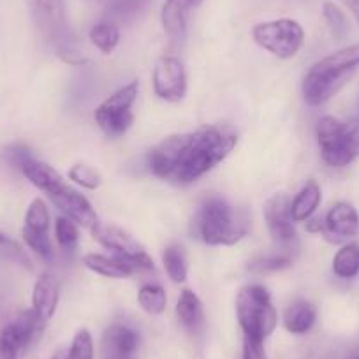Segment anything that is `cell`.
Returning a JSON list of instances; mask_svg holds the SVG:
<instances>
[{
    "mask_svg": "<svg viewBox=\"0 0 359 359\" xmlns=\"http://www.w3.org/2000/svg\"><path fill=\"white\" fill-rule=\"evenodd\" d=\"M238 143V133L227 123H206L191 133L172 134L147 155L148 169L157 178L189 185L219 165Z\"/></svg>",
    "mask_w": 359,
    "mask_h": 359,
    "instance_id": "6da1fadb",
    "label": "cell"
},
{
    "mask_svg": "<svg viewBox=\"0 0 359 359\" xmlns=\"http://www.w3.org/2000/svg\"><path fill=\"white\" fill-rule=\"evenodd\" d=\"M250 220L245 210L236 208L220 196H210L199 205L192 220V234L212 247H229L247 236Z\"/></svg>",
    "mask_w": 359,
    "mask_h": 359,
    "instance_id": "7a4b0ae2",
    "label": "cell"
},
{
    "mask_svg": "<svg viewBox=\"0 0 359 359\" xmlns=\"http://www.w3.org/2000/svg\"><path fill=\"white\" fill-rule=\"evenodd\" d=\"M20 171L23 172V176L29 180L30 184L36 185L39 191H43L53 201V205L64 213V217L74 220L78 226L88 227V229L97 222V215H95L88 199L72 187H69L67 182L62 178L57 169L32 157L22 165Z\"/></svg>",
    "mask_w": 359,
    "mask_h": 359,
    "instance_id": "3957f363",
    "label": "cell"
},
{
    "mask_svg": "<svg viewBox=\"0 0 359 359\" xmlns=\"http://www.w3.org/2000/svg\"><path fill=\"white\" fill-rule=\"evenodd\" d=\"M359 69V44L344 48L310 67L303 79V97L312 108L323 106Z\"/></svg>",
    "mask_w": 359,
    "mask_h": 359,
    "instance_id": "277c9868",
    "label": "cell"
},
{
    "mask_svg": "<svg viewBox=\"0 0 359 359\" xmlns=\"http://www.w3.org/2000/svg\"><path fill=\"white\" fill-rule=\"evenodd\" d=\"M34 29L57 57L69 64H81L78 41L67 20L64 0H27Z\"/></svg>",
    "mask_w": 359,
    "mask_h": 359,
    "instance_id": "5b68a950",
    "label": "cell"
},
{
    "mask_svg": "<svg viewBox=\"0 0 359 359\" xmlns=\"http://www.w3.org/2000/svg\"><path fill=\"white\" fill-rule=\"evenodd\" d=\"M236 317L243 331V341L264 345L266 338L278 324L277 309L271 303L268 289L259 284L245 285L236 296Z\"/></svg>",
    "mask_w": 359,
    "mask_h": 359,
    "instance_id": "8992f818",
    "label": "cell"
},
{
    "mask_svg": "<svg viewBox=\"0 0 359 359\" xmlns=\"http://www.w3.org/2000/svg\"><path fill=\"white\" fill-rule=\"evenodd\" d=\"M323 161L330 168H347L359 157V126L341 122L334 116H323L316 126Z\"/></svg>",
    "mask_w": 359,
    "mask_h": 359,
    "instance_id": "52a82bcc",
    "label": "cell"
},
{
    "mask_svg": "<svg viewBox=\"0 0 359 359\" xmlns=\"http://www.w3.org/2000/svg\"><path fill=\"white\" fill-rule=\"evenodd\" d=\"M252 37L262 50L287 60L298 55L305 43V30L298 22L289 18L257 23L252 29Z\"/></svg>",
    "mask_w": 359,
    "mask_h": 359,
    "instance_id": "ba28073f",
    "label": "cell"
},
{
    "mask_svg": "<svg viewBox=\"0 0 359 359\" xmlns=\"http://www.w3.org/2000/svg\"><path fill=\"white\" fill-rule=\"evenodd\" d=\"M90 231H92V236H94L95 241H99L102 247L111 250L113 255L129 262L136 269V273L154 271L155 269L154 259L147 254L143 245L122 227L97 220L94 226L90 227Z\"/></svg>",
    "mask_w": 359,
    "mask_h": 359,
    "instance_id": "9c48e42d",
    "label": "cell"
},
{
    "mask_svg": "<svg viewBox=\"0 0 359 359\" xmlns=\"http://www.w3.org/2000/svg\"><path fill=\"white\" fill-rule=\"evenodd\" d=\"M137 92H140V83H129L116 90L115 94L109 95L95 109V122L106 136L120 137L130 129V126L134 123L133 106L137 99Z\"/></svg>",
    "mask_w": 359,
    "mask_h": 359,
    "instance_id": "30bf717a",
    "label": "cell"
},
{
    "mask_svg": "<svg viewBox=\"0 0 359 359\" xmlns=\"http://www.w3.org/2000/svg\"><path fill=\"white\" fill-rule=\"evenodd\" d=\"M46 323L32 309L25 310L0 327V359H20V355L39 340Z\"/></svg>",
    "mask_w": 359,
    "mask_h": 359,
    "instance_id": "8fae6325",
    "label": "cell"
},
{
    "mask_svg": "<svg viewBox=\"0 0 359 359\" xmlns=\"http://www.w3.org/2000/svg\"><path fill=\"white\" fill-rule=\"evenodd\" d=\"M155 94L168 102H180L187 94V74L178 57L164 55L154 67Z\"/></svg>",
    "mask_w": 359,
    "mask_h": 359,
    "instance_id": "7c38bea8",
    "label": "cell"
},
{
    "mask_svg": "<svg viewBox=\"0 0 359 359\" xmlns=\"http://www.w3.org/2000/svg\"><path fill=\"white\" fill-rule=\"evenodd\" d=\"M23 240L39 257L46 261L53 257V245L50 240V212L43 199H34L27 210Z\"/></svg>",
    "mask_w": 359,
    "mask_h": 359,
    "instance_id": "4fadbf2b",
    "label": "cell"
},
{
    "mask_svg": "<svg viewBox=\"0 0 359 359\" xmlns=\"http://www.w3.org/2000/svg\"><path fill=\"white\" fill-rule=\"evenodd\" d=\"M292 199L285 194H275L264 205V220L271 238L285 250L296 245V227L291 212Z\"/></svg>",
    "mask_w": 359,
    "mask_h": 359,
    "instance_id": "5bb4252c",
    "label": "cell"
},
{
    "mask_svg": "<svg viewBox=\"0 0 359 359\" xmlns=\"http://www.w3.org/2000/svg\"><path fill=\"white\" fill-rule=\"evenodd\" d=\"M320 233L331 243H345L359 236V213L348 203H334L320 220Z\"/></svg>",
    "mask_w": 359,
    "mask_h": 359,
    "instance_id": "9a60e30c",
    "label": "cell"
},
{
    "mask_svg": "<svg viewBox=\"0 0 359 359\" xmlns=\"http://www.w3.org/2000/svg\"><path fill=\"white\" fill-rule=\"evenodd\" d=\"M201 4L203 0H165L162 6L161 22L172 46L184 44L192 11H196Z\"/></svg>",
    "mask_w": 359,
    "mask_h": 359,
    "instance_id": "2e32d148",
    "label": "cell"
},
{
    "mask_svg": "<svg viewBox=\"0 0 359 359\" xmlns=\"http://www.w3.org/2000/svg\"><path fill=\"white\" fill-rule=\"evenodd\" d=\"M140 347V334L123 323H113L102 334V359H134Z\"/></svg>",
    "mask_w": 359,
    "mask_h": 359,
    "instance_id": "e0dca14e",
    "label": "cell"
},
{
    "mask_svg": "<svg viewBox=\"0 0 359 359\" xmlns=\"http://www.w3.org/2000/svg\"><path fill=\"white\" fill-rule=\"evenodd\" d=\"M60 298V285L51 273H43L37 278L32 292V310L43 323L53 317Z\"/></svg>",
    "mask_w": 359,
    "mask_h": 359,
    "instance_id": "ac0fdd59",
    "label": "cell"
},
{
    "mask_svg": "<svg viewBox=\"0 0 359 359\" xmlns=\"http://www.w3.org/2000/svg\"><path fill=\"white\" fill-rule=\"evenodd\" d=\"M88 4L97 6L108 22L129 23L143 15L154 0H85Z\"/></svg>",
    "mask_w": 359,
    "mask_h": 359,
    "instance_id": "d6986e66",
    "label": "cell"
},
{
    "mask_svg": "<svg viewBox=\"0 0 359 359\" xmlns=\"http://www.w3.org/2000/svg\"><path fill=\"white\" fill-rule=\"evenodd\" d=\"M176 317H178L180 324L184 326L187 333L198 334L203 333L205 330V310H203L201 299L198 298L196 292L191 289H184L180 294L178 303H176Z\"/></svg>",
    "mask_w": 359,
    "mask_h": 359,
    "instance_id": "ffe728a7",
    "label": "cell"
},
{
    "mask_svg": "<svg viewBox=\"0 0 359 359\" xmlns=\"http://www.w3.org/2000/svg\"><path fill=\"white\" fill-rule=\"evenodd\" d=\"M83 264L94 271V273L101 275L106 278H127L136 275V269L126 262L123 259L116 257V255H102V254H86L83 257Z\"/></svg>",
    "mask_w": 359,
    "mask_h": 359,
    "instance_id": "44dd1931",
    "label": "cell"
},
{
    "mask_svg": "<svg viewBox=\"0 0 359 359\" xmlns=\"http://www.w3.org/2000/svg\"><path fill=\"white\" fill-rule=\"evenodd\" d=\"M317 320V310L306 299H296L285 309L284 326L292 334H305L313 327Z\"/></svg>",
    "mask_w": 359,
    "mask_h": 359,
    "instance_id": "7402d4cb",
    "label": "cell"
},
{
    "mask_svg": "<svg viewBox=\"0 0 359 359\" xmlns=\"http://www.w3.org/2000/svg\"><path fill=\"white\" fill-rule=\"evenodd\" d=\"M320 199H323V192L316 182H309L302 191L296 194V198L291 203V212L294 222H305L310 217L316 213L319 208Z\"/></svg>",
    "mask_w": 359,
    "mask_h": 359,
    "instance_id": "603a6c76",
    "label": "cell"
},
{
    "mask_svg": "<svg viewBox=\"0 0 359 359\" xmlns=\"http://www.w3.org/2000/svg\"><path fill=\"white\" fill-rule=\"evenodd\" d=\"M333 273L338 278L351 280L359 275V243H347L334 254Z\"/></svg>",
    "mask_w": 359,
    "mask_h": 359,
    "instance_id": "cb8c5ba5",
    "label": "cell"
},
{
    "mask_svg": "<svg viewBox=\"0 0 359 359\" xmlns=\"http://www.w3.org/2000/svg\"><path fill=\"white\" fill-rule=\"evenodd\" d=\"M90 41L102 53H113L120 43L118 25H115L113 22H108V20H102V22L95 23L90 29Z\"/></svg>",
    "mask_w": 359,
    "mask_h": 359,
    "instance_id": "d4e9b609",
    "label": "cell"
},
{
    "mask_svg": "<svg viewBox=\"0 0 359 359\" xmlns=\"http://www.w3.org/2000/svg\"><path fill=\"white\" fill-rule=\"evenodd\" d=\"M162 262H164L165 273L175 284H182L187 280V259H185L184 248L180 245H169L162 252Z\"/></svg>",
    "mask_w": 359,
    "mask_h": 359,
    "instance_id": "484cf974",
    "label": "cell"
},
{
    "mask_svg": "<svg viewBox=\"0 0 359 359\" xmlns=\"http://www.w3.org/2000/svg\"><path fill=\"white\" fill-rule=\"evenodd\" d=\"M137 303L150 316H161L165 310L168 296H165V291L162 285L144 284L141 285L140 292H137Z\"/></svg>",
    "mask_w": 359,
    "mask_h": 359,
    "instance_id": "4316f807",
    "label": "cell"
},
{
    "mask_svg": "<svg viewBox=\"0 0 359 359\" xmlns=\"http://www.w3.org/2000/svg\"><path fill=\"white\" fill-rule=\"evenodd\" d=\"M51 359H94V341L86 330H79L67 351H58Z\"/></svg>",
    "mask_w": 359,
    "mask_h": 359,
    "instance_id": "83f0119b",
    "label": "cell"
},
{
    "mask_svg": "<svg viewBox=\"0 0 359 359\" xmlns=\"http://www.w3.org/2000/svg\"><path fill=\"white\" fill-rule=\"evenodd\" d=\"M55 236H57V243L60 245L65 254H74L79 243L78 224L67 217H58L57 222H55Z\"/></svg>",
    "mask_w": 359,
    "mask_h": 359,
    "instance_id": "f1b7e54d",
    "label": "cell"
},
{
    "mask_svg": "<svg viewBox=\"0 0 359 359\" xmlns=\"http://www.w3.org/2000/svg\"><path fill=\"white\" fill-rule=\"evenodd\" d=\"M292 264V255L291 252H280V254L266 255V257L255 259L248 269L252 273L257 275H266V273H275V271H280V269L289 268Z\"/></svg>",
    "mask_w": 359,
    "mask_h": 359,
    "instance_id": "f546056e",
    "label": "cell"
},
{
    "mask_svg": "<svg viewBox=\"0 0 359 359\" xmlns=\"http://www.w3.org/2000/svg\"><path fill=\"white\" fill-rule=\"evenodd\" d=\"M323 16L326 20L327 27H330L331 34H333L337 39H344L347 37V34L351 32V23H348L347 16L344 15L338 6L331 4V2H326L323 6Z\"/></svg>",
    "mask_w": 359,
    "mask_h": 359,
    "instance_id": "4dcf8cb0",
    "label": "cell"
},
{
    "mask_svg": "<svg viewBox=\"0 0 359 359\" xmlns=\"http://www.w3.org/2000/svg\"><path fill=\"white\" fill-rule=\"evenodd\" d=\"M69 178L72 182H76L78 185H81V187L88 189V191H95L102 184V176L94 168H90V165L85 164L72 165L71 171H69Z\"/></svg>",
    "mask_w": 359,
    "mask_h": 359,
    "instance_id": "1f68e13d",
    "label": "cell"
},
{
    "mask_svg": "<svg viewBox=\"0 0 359 359\" xmlns=\"http://www.w3.org/2000/svg\"><path fill=\"white\" fill-rule=\"evenodd\" d=\"M4 155H6V161L16 169H22V165L25 164L29 158L34 157L32 151H30L27 147H23V144H13V147H9L8 150H6Z\"/></svg>",
    "mask_w": 359,
    "mask_h": 359,
    "instance_id": "d6a6232c",
    "label": "cell"
},
{
    "mask_svg": "<svg viewBox=\"0 0 359 359\" xmlns=\"http://www.w3.org/2000/svg\"><path fill=\"white\" fill-rule=\"evenodd\" d=\"M0 248H2V250H4L6 254L9 255V257H13V259H16V261L23 262L25 266L30 264L29 259H27V255L23 254L22 248H20L18 245L15 243V241L9 240V238L6 236L4 233H0Z\"/></svg>",
    "mask_w": 359,
    "mask_h": 359,
    "instance_id": "836d02e7",
    "label": "cell"
},
{
    "mask_svg": "<svg viewBox=\"0 0 359 359\" xmlns=\"http://www.w3.org/2000/svg\"><path fill=\"white\" fill-rule=\"evenodd\" d=\"M243 359H268L264 345H254L243 341Z\"/></svg>",
    "mask_w": 359,
    "mask_h": 359,
    "instance_id": "e575fe53",
    "label": "cell"
},
{
    "mask_svg": "<svg viewBox=\"0 0 359 359\" xmlns=\"http://www.w3.org/2000/svg\"><path fill=\"white\" fill-rule=\"evenodd\" d=\"M345 6L348 8V11L352 13V16L355 18V22H358L359 25V0H341Z\"/></svg>",
    "mask_w": 359,
    "mask_h": 359,
    "instance_id": "d590c367",
    "label": "cell"
},
{
    "mask_svg": "<svg viewBox=\"0 0 359 359\" xmlns=\"http://www.w3.org/2000/svg\"><path fill=\"white\" fill-rule=\"evenodd\" d=\"M355 359H359V358H355Z\"/></svg>",
    "mask_w": 359,
    "mask_h": 359,
    "instance_id": "8d00e7d4",
    "label": "cell"
}]
</instances>
